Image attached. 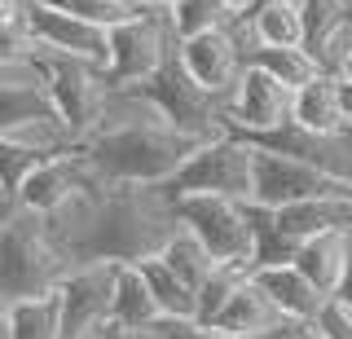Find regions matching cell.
I'll return each mask as SVG.
<instances>
[{
    "mask_svg": "<svg viewBox=\"0 0 352 339\" xmlns=\"http://www.w3.org/2000/svg\"><path fill=\"white\" fill-rule=\"evenodd\" d=\"M220 339H247V335H220Z\"/></svg>",
    "mask_w": 352,
    "mask_h": 339,
    "instance_id": "42",
    "label": "cell"
},
{
    "mask_svg": "<svg viewBox=\"0 0 352 339\" xmlns=\"http://www.w3.org/2000/svg\"><path fill=\"white\" fill-rule=\"evenodd\" d=\"M0 339H9V326H5V309H0Z\"/></svg>",
    "mask_w": 352,
    "mask_h": 339,
    "instance_id": "41",
    "label": "cell"
},
{
    "mask_svg": "<svg viewBox=\"0 0 352 339\" xmlns=\"http://www.w3.org/2000/svg\"><path fill=\"white\" fill-rule=\"evenodd\" d=\"M88 190H110V185L97 181L75 150H66V155H53V159L36 163V168L27 172V181H22L18 194H14V207L49 221V216H58L66 203H75Z\"/></svg>",
    "mask_w": 352,
    "mask_h": 339,
    "instance_id": "13",
    "label": "cell"
},
{
    "mask_svg": "<svg viewBox=\"0 0 352 339\" xmlns=\"http://www.w3.org/2000/svg\"><path fill=\"white\" fill-rule=\"evenodd\" d=\"M181 229L203 243L216 256V265L256 269V225H251L247 203L225 199V194H181L172 199Z\"/></svg>",
    "mask_w": 352,
    "mask_h": 339,
    "instance_id": "4",
    "label": "cell"
},
{
    "mask_svg": "<svg viewBox=\"0 0 352 339\" xmlns=\"http://www.w3.org/2000/svg\"><path fill=\"white\" fill-rule=\"evenodd\" d=\"M40 5H53V9H62V14L84 18V23L106 27V31L124 27V23H132V18H141V14H150L146 0H40Z\"/></svg>",
    "mask_w": 352,
    "mask_h": 339,
    "instance_id": "26",
    "label": "cell"
},
{
    "mask_svg": "<svg viewBox=\"0 0 352 339\" xmlns=\"http://www.w3.org/2000/svg\"><path fill=\"white\" fill-rule=\"evenodd\" d=\"M260 49H304V9L300 0H264L251 14Z\"/></svg>",
    "mask_w": 352,
    "mask_h": 339,
    "instance_id": "22",
    "label": "cell"
},
{
    "mask_svg": "<svg viewBox=\"0 0 352 339\" xmlns=\"http://www.w3.org/2000/svg\"><path fill=\"white\" fill-rule=\"evenodd\" d=\"M141 278H146V287L154 295V304H159V313H163V322H198V295L185 287L176 273L163 265L159 256H150V260H141Z\"/></svg>",
    "mask_w": 352,
    "mask_h": 339,
    "instance_id": "20",
    "label": "cell"
},
{
    "mask_svg": "<svg viewBox=\"0 0 352 339\" xmlns=\"http://www.w3.org/2000/svg\"><path fill=\"white\" fill-rule=\"evenodd\" d=\"M176 229V207L159 185H110L93 203L88 221L71 234L66 256L75 265H141L168 247Z\"/></svg>",
    "mask_w": 352,
    "mask_h": 339,
    "instance_id": "1",
    "label": "cell"
},
{
    "mask_svg": "<svg viewBox=\"0 0 352 339\" xmlns=\"http://www.w3.org/2000/svg\"><path fill=\"white\" fill-rule=\"evenodd\" d=\"M132 89L146 93L150 102L163 111V119H168L172 128H181L185 137H194V141H216V137L229 133L225 115H220V97L198 89L176 58L159 75H150L146 84H132Z\"/></svg>",
    "mask_w": 352,
    "mask_h": 339,
    "instance_id": "9",
    "label": "cell"
},
{
    "mask_svg": "<svg viewBox=\"0 0 352 339\" xmlns=\"http://www.w3.org/2000/svg\"><path fill=\"white\" fill-rule=\"evenodd\" d=\"M106 339H137L132 331H119V326H106Z\"/></svg>",
    "mask_w": 352,
    "mask_h": 339,
    "instance_id": "38",
    "label": "cell"
},
{
    "mask_svg": "<svg viewBox=\"0 0 352 339\" xmlns=\"http://www.w3.org/2000/svg\"><path fill=\"white\" fill-rule=\"evenodd\" d=\"M132 335H137V339H163L159 326H150V331H132Z\"/></svg>",
    "mask_w": 352,
    "mask_h": 339,
    "instance_id": "39",
    "label": "cell"
},
{
    "mask_svg": "<svg viewBox=\"0 0 352 339\" xmlns=\"http://www.w3.org/2000/svg\"><path fill=\"white\" fill-rule=\"evenodd\" d=\"M176 31L168 23V9L132 18V23L110 31V62H106V89H132L159 75L176 58Z\"/></svg>",
    "mask_w": 352,
    "mask_h": 339,
    "instance_id": "6",
    "label": "cell"
},
{
    "mask_svg": "<svg viewBox=\"0 0 352 339\" xmlns=\"http://www.w3.org/2000/svg\"><path fill=\"white\" fill-rule=\"evenodd\" d=\"M115 273L119 265L93 260V265H75L62 278V339H106L110 304H115Z\"/></svg>",
    "mask_w": 352,
    "mask_h": 339,
    "instance_id": "11",
    "label": "cell"
},
{
    "mask_svg": "<svg viewBox=\"0 0 352 339\" xmlns=\"http://www.w3.org/2000/svg\"><path fill=\"white\" fill-rule=\"evenodd\" d=\"M291 106H295V93L282 80H273L260 67H247L238 75L234 93L220 102V115H225V128L234 137L256 141V137H269L291 124Z\"/></svg>",
    "mask_w": 352,
    "mask_h": 339,
    "instance_id": "10",
    "label": "cell"
},
{
    "mask_svg": "<svg viewBox=\"0 0 352 339\" xmlns=\"http://www.w3.org/2000/svg\"><path fill=\"white\" fill-rule=\"evenodd\" d=\"M317 322H322L326 339H352V313H348V309H339L335 300L326 304V313L317 317Z\"/></svg>",
    "mask_w": 352,
    "mask_h": 339,
    "instance_id": "31",
    "label": "cell"
},
{
    "mask_svg": "<svg viewBox=\"0 0 352 339\" xmlns=\"http://www.w3.org/2000/svg\"><path fill=\"white\" fill-rule=\"evenodd\" d=\"M234 9L225 0H176L168 9V23L176 31V40H194V36H212V31L234 27Z\"/></svg>",
    "mask_w": 352,
    "mask_h": 339,
    "instance_id": "24",
    "label": "cell"
},
{
    "mask_svg": "<svg viewBox=\"0 0 352 339\" xmlns=\"http://www.w3.org/2000/svg\"><path fill=\"white\" fill-rule=\"evenodd\" d=\"M44 159H53V155H40V150H31V146H18V141L0 137V185H5L9 194H18V185L27 181V172Z\"/></svg>",
    "mask_w": 352,
    "mask_h": 339,
    "instance_id": "28",
    "label": "cell"
},
{
    "mask_svg": "<svg viewBox=\"0 0 352 339\" xmlns=\"http://www.w3.org/2000/svg\"><path fill=\"white\" fill-rule=\"evenodd\" d=\"M159 260H163V265H168L194 295H198V287H203V282L216 273V256H212L203 243H198L190 229H176V234L168 238V247L159 251Z\"/></svg>",
    "mask_w": 352,
    "mask_h": 339,
    "instance_id": "23",
    "label": "cell"
},
{
    "mask_svg": "<svg viewBox=\"0 0 352 339\" xmlns=\"http://www.w3.org/2000/svg\"><path fill=\"white\" fill-rule=\"evenodd\" d=\"M247 67L269 71L273 80H282L291 93H300L304 84H313L317 75H322V62H317L308 49H256Z\"/></svg>",
    "mask_w": 352,
    "mask_h": 339,
    "instance_id": "25",
    "label": "cell"
},
{
    "mask_svg": "<svg viewBox=\"0 0 352 339\" xmlns=\"http://www.w3.org/2000/svg\"><path fill=\"white\" fill-rule=\"evenodd\" d=\"M339 102H344V119H348V133H352V80H339Z\"/></svg>",
    "mask_w": 352,
    "mask_h": 339,
    "instance_id": "35",
    "label": "cell"
},
{
    "mask_svg": "<svg viewBox=\"0 0 352 339\" xmlns=\"http://www.w3.org/2000/svg\"><path fill=\"white\" fill-rule=\"evenodd\" d=\"M278 317H282V313H278V304H273L269 295L260 291V282H256V278H247L234 295H229L225 309L216 313L212 331H220V335H247V339H260L273 322H278Z\"/></svg>",
    "mask_w": 352,
    "mask_h": 339,
    "instance_id": "18",
    "label": "cell"
},
{
    "mask_svg": "<svg viewBox=\"0 0 352 339\" xmlns=\"http://www.w3.org/2000/svg\"><path fill=\"white\" fill-rule=\"evenodd\" d=\"M36 71L44 75V89H49L53 106H58L62 124L71 128L75 141H84L88 133H97L102 124V111H106V75L97 67H88L80 58H58V53H40L36 49Z\"/></svg>",
    "mask_w": 352,
    "mask_h": 339,
    "instance_id": "8",
    "label": "cell"
},
{
    "mask_svg": "<svg viewBox=\"0 0 352 339\" xmlns=\"http://www.w3.org/2000/svg\"><path fill=\"white\" fill-rule=\"evenodd\" d=\"M251 278V269H238V265H216V273L198 287V322L203 326H212L216 322V313L229 304V295H234L242 282Z\"/></svg>",
    "mask_w": 352,
    "mask_h": 339,
    "instance_id": "27",
    "label": "cell"
},
{
    "mask_svg": "<svg viewBox=\"0 0 352 339\" xmlns=\"http://www.w3.org/2000/svg\"><path fill=\"white\" fill-rule=\"evenodd\" d=\"M163 339H220V331H212V326L203 322H159Z\"/></svg>",
    "mask_w": 352,
    "mask_h": 339,
    "instance_id": "32",
    "label": "cell"
},
{
    "mask_svg": "<svg viewBox=\"0 0 352 339\" xmlns=\"http://www.w3.org/2000/svg\"><path fill=\"white\" fill-rule=\"evenodd\" d=\"M335 304L352 313V251H348V265H344V282H339V291H335Z\"/></svg>",
    "mask_w": 352,
    "mask_h": 339,
    "instance_id": "34",
    "label": "cell"
},
{
    "mask_svg": "<svg viewBox=\"0 0 352 339\" xmlns=\"http://www.w3.org/2000/svg\"><path fill=\"white\" fill-rule=\"evenodd\" d=\"M27 31L36 40L40 53H58V58H80L88 67H97L106 75V62H110V31L106 27H93L84 18H71L53 5H40V0H27Z\"/></svg>",
    "mask_w": 352,
    "mask_h": 339,
    "instance_id": "12",
    "label": "cell"
},
{
    "mask_svg": "<svg viewBox=\"0 0 352 339\" xmlns=\"http://www.w3.org/2000/svg\"><path fill=\"white\" fill-rule=\"evenodd\" d=\"M159 322H163V313H159V304H154L141 269L137 265H119V273H115V304H110V326H119V331H150V326H159Z\"/></svg>",
    "mask_w": 352,
    "mask_h": 339,
    "instance_id": "19",
    "label": "cell"
},
{
    "mask_svg": "<svg viewBox=\"0 0 352 339\" xmlns=\"http://www.w3.org/2000/svg\"><path fill=\"white\" fill-rule=\"evenodd\" d=\"M75 269V260L49 234L40 216L14 207L0 216V309L31 295H49L62 287V278Z\"/></svg>",
    "mask_w": 352,
    "mask_h": 339,
    "instance_id": "3",
    "label": "cell"
},
{
    "mask_svg": "<svg viewBox=\"0 0 352 339\" xmlns=\"http://www.w3.org/2000/svg\"><path fill=\"white\" fill-rule=\"evenodd\" d=\"M313 199H352V181L335 177L326 168H313L304 159L278 155V150L251 146V203L256 207H295Z\"/></svg>",
    "mask_w": 352,
    "mask_h": 339,
    "instance_id": "5",
    "label": "cell"
},
{
    "mask_svg": "<svg viewBox=\"0 0 352 339\" xmlns=\"http://www.w3.org/2000/svg\"><path fill=\"white\" fill-rule=\"evenodd\" d=\"M260 339H326L322 322H308V317H278Z\"/></svg>",
    "mask_w": 352,
    "mask_h": 339,
    "instance_id": "30",
    "label": "cell"
},
{
    "mask_svg": "<svg viewBox=\"0 0 352 339\" xmlns=\"http://www.w3.org/2000/svg\"><path fill=\"white\" fill-rule=\"evenodd\" d=\"M176 62L185 67V75H190L198 89L220 97V102L234 93L238 75L247 71V58H242V49L234 45L229 31H212V36L181 40V45H176Z\"/></svg>",
    "mask_w": 352,
    "mask_h": 339,
    "instance_id": "14",
    "label": "cell"
},
{
    "mask_svg": "<svg viewBox=\"0 0 352 339\" xmlns=\"http://www.w3.org/2000/svg\"><path fill=\"white\" fill-rule=\"evenodd\" d=\"M229 9H234V14H256V9L264 5V0H225Z\"/></svg>",
    "mask_w": 352,
    "mask_h": 339,
    "instance_id": "36",
    "label": "cell"
},
{
    "mask_svg": "<svg viewBox=\"0 0 352 339\" xmlns=\"http://www.w3.org/2000/svg\"><path fill=\"white\" fill-rule=\"evenodd\" d=\"M146 5H150V9H172L176 0H146Z\"/></svg>",
    "mask_w": 352,
    "mask_h": 339,
    "instance_id": "40",
    "label": "cell"
},
{
    "mask_svg": "<svg viewBox=\"0 0 352 339\" xmlns=\"http://www.w3.org/2000/svg\"><path fill=\"white\" fill-rule=\"evenodd\" d=\"M36 58V40L27 31V18L14 27H0V67H18V62Z\"/></svg>",
    "mask_w": 352,
    "mask_h": 339,
    "instance_id": "29",
    "label": "cell"
},
{
    "mask_svg": "<svg viewBox=\"0 0 352 339\" xmlns=\"http://www.w3.org/2000/svg\"><path fill=\"white\" fill-rule=\"evenodd\" d=\"M198 146L172 124H110L75 141V155L102 185H168Z\"/></svg>",
    "mask_w": 352,
    "mask_h": 339,
    "instance_id": "2",
    "label": "cell"
},
{
    "mask_svg": "<svg viewBox=\"0 0 352 339\" xmlns=\"http://www.w3.org/2000/svg\"><path fill=\"white\" fill-rule=\"evenodd\" d=\"M348 251H352V234H344V229L317 234V238H308V243H300V251H295V269H300L326 300H335L339 282H344Z\"/></svg>",
    "mask_w": 352,
    "mask_h": 339,
    "instance_id": "17",
    "label": "cell"
},
{
    "mask_svg": "<svg viewBox=\"0 0 352 339\" xmlns=\"http://www.w3.org/2000/svg\"><path fill=\"white\" fill-rule=\"evenodd\" d=\"M291 124L304 128V133H317V137H352L348 119H344V102H339V75L335 71H322L313 84H304L295 93Z\"/></svg>",
    "mask_w": 352,
    "mask_h": 339,
    "instance_id": "15",
    "label": "cell"
},
{
    "mask_svg": "<svg viewBox=\"0 0 352 339\" xmlns=\"http://www.w3.org/2000/svg\"><path fill=\"white\" fill-rule=\"evenodd\" d=\"M335 75H339V80H352V49L344 53V62H339V71H335Z\"/></svg>",
    "mask_w": 352,
    "mask_h": 339,
    "instance_id": "37",
    "label": "cell"
},
{
    "mask_svg": "<svg viewBox=\"0 0 352 339\" xmlns=\"http://www.w3.org/2000/svg\"><path fill=\"white\" fill-rule=\"evenodd\" d=\"M251 278L260 282V291L269 295L273 304H278L282 317H308V322H317V317L326 313V295L313 287V282L304 278L295 265H269V269H251Z\"/></svg>",
    "mask_w": 352,
    "mask_h": 339,
    "instance_id": "16",
    "label": "cell"
},
{
    "mask_svg": "<svg viewBox=\"0 0 352 339\" xmlns=\"http://www.w3.org/2000/svg\"><path fill=\"white\" fill-rule=\"evenodd\" d=\"M27 14V0H0V27H14Z\"/></svg>",
    "mask_w": 352,
    "mask_h": 339,
    "instance_id": "33",
    "label": "cell"
},
{
    "mask_svg": "<svg viewBox=\"0 0 352 339\" xmlns=\"http://www.w3.org/2000/svg\"><path fill=\"white\" fill-rule=\"evenodd\" d=\"M5 326H9V339H62L58 291L31 295V300H18V304H5Z\"/></svg>",
    "mask_w": 352,
    "mask_h": 339,
    "instance_id": "21",
    "label": "cell"
},
{
    "mask_svg": "<svg viewBox=\"0 0 352 339\" xmlns=\"http://www.w3.org/2000/svg\"><path fill=\"white\" fill-rule=\"evenodd\" d=\"M168 199L181 194H225V199L251 203V141H242L234 133L203 141L190 159L181 163V172L159 185Z\"/></svg>",
    "mask_w": 352,
    "mask_h": 339,
    "instance_id": "7",
    "label": "cell"
}]
</instances>
